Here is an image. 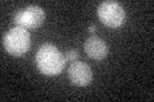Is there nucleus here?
Returning a JSON list of instances; mask_svg holds the SVG:
<instances>
[{"mask_svg": "<svg viewBox=\"0 0 154 102\" xmlns=\"http://www.w3.org/2000/svg\"><path fill=\"white\" fill-rule=\"evenodd\" d=\"M36 65L42 74L45 75H58L63 71L66 66V57L54 45L45 43L36 52L35 56Z\"/></svg>", "mask_w": 154, "mask_h": 102, "instance_id": "f257e3e1", "label": "nucleus"}, {"mask_svg": "<svg viewBox=\"0 0 154 102\" xmlns=\"http://www.w3.org/2000/svg\"><path fill=\"white\" fill-rule=\"evenodd\" d=\"M3 45L11 55L19 57L30 50L31 36L26 28L16 26L3 36Z\"/></svg>", "mask_w": 154, "mask_h": 102, "instance_id": "f03ea898", "label": "nucleus"}, {"mask_svg": "<svg viewBox=\"0 0 154 102\" xmlns=\"http://www.w3.org/2000/svg\"><path fill=\"white\" fill-rule=\"evenodd\" d=\"M98 17L104 26L109 28H118L125 23L126 13L117 1H103L98 8Z\"/></svg>", "mask_w": 154, "mask_h": 102, "instance_id": "7ed1b4c3", "label": "nucleus"}, {"mask_svg": "<svg viewBox=\"0 0 154 102\" xmlns=\"http://www.w3.org/2000/svg\"><path fill=\"white\" fill-rule=\"evenodd\" d=\"M45 21L44 9L37 5H30L25 9H19L16 12L13 22L17 27H23L26 30L40 27Z\"/></svg>", "mask_w": 154, "mask_h": 102, "instance_id": "20e7f679", "label": "nucleus"}, {"mask_svg": "<svg viewBox=\"0 0 154 102\" xmlns=\"http://www.w3.org/2000/svg\"><path fill=\"white\" fill-rule=\"evenodd\" d=\"M68 78L72 84L86 87L93 80L91 68L82 61H73L68 68Z\"/></svg>", "mask_w": 154, "mask_h": 102, "instance_id": "39448f33", "label": "nucleus"}, {"mask_svg": "<svg viewBox=\"0 0 154 102\" xmlns=\"http://www.w3.org/2000/svg\"><path fill=\"white\" fill-rule=\"evenodd\" d=\"M84 48L88 56H90L94 60H103L108 55V50H109L105 41H103L98 36L89 37L85 42Z\"/></svg>", "mask_w": 154, "mask_h": 102, "instance_id": "423d86ee", "label": "nucleus"}, {"mask_svg": "<svg viewBox=\"0 0 154 102\" xmlns=\"http://www.w3.org/2000/svg\"><path fill=\"white\" fill-rule=\"evenodd\" d=\"M77 59H79V52H77V50H75V48H72V50L67 51V55H66V60L68 61H77Z\"/></svg>", "mask_w": 154, "mask_h": 102, "instance_id": "0eeeda50", "label": "nucleus"}, {"mask_svg": "<svg viewBox=\"0 0 154 102\" xmlns=\"http://www.w3.org/2000/svg\"><path fill=\"white\" fill-rule=\"evenodd\" d=\"M89 32L90 33H95V26H90L89 27Z\"/></svg>", "mask_w": 154, "mask_h": 102, "instance_id": "6e6552de", "label": "nucleus"}]
</instances>
